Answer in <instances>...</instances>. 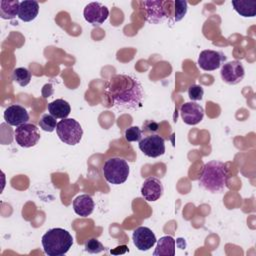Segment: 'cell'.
I'll return each instance as SVG.
<instances>
[{
    "label": "cell",
    "instance_id": "d4e9b609",
    "mask_svg": "<svg viewBox=\"0 0 256 256\" xmlns=\"http://www.w3.org/2000/svg\"><path fill=\"white\" fill-rule=\"evenodd\" d=\"M187 13V2L183 0L174 1V22H178L184 18Z\"/></svg>",
    "mask_w": 256,
    "mask_h": 256
},
{
    "label": "cell",
    "instance_id": "277c9868",
    "mask_svg": "<svg viewBox=\"0 0 256 256\" xmlns=\"http://www.w3.org/2000/svg\"><path fill=\"white\" fill-rule=\"evenodd\" d=\"M102 171L107 182L119 185L127 180L130 169L126 160L120 157H112L105 161Z\"/></svg>",
    "mask_w": 256,
    "mask_h": 256
},
{
    "label": "cell",
    "instance_id": "e0dca14e",
    "mask_svg": "<svg viewBox=\"0 0 256 256\" xmlns=\"http://www.w3.org/2000/svg\"><path fill=\"white\" fill-rule=\"evenodd\" d=\"M39 12V4L37 1L24 0L20 2L18 17L24 22H30L34 20Z\"/></svg>",
    "mask_w": 256,
    "mask_h": 256
},
{
    "label": "cell",
    "instance_id": "2e32d148",
    "mask_svg": "<svg viewBox=\"0 0 256 256\" xmlns=\"http://www.w3.org/2000/svg\"><path fill=\"white\" fill-rule=\"evenodd\" d=\"M72 205L74 212L81 217L89 216L93 212L95 206L93 198L88 194H81L77 196L73 200Z\"/></svg>",
    "mask_w": 256,
    "mask_h": 256
},
{
    "label": "cell",
    "instance_id": "83f0119b",
    "mask_svg": "<svg viewBox=\"0 0 256 256\" xmlns=\"http://www.w3.org/2000/svg\"><path fill=\"white\" fill-rule=\"evenodd\" d=\"M158 127L159 125L152 121V120H147L143 123V129H142V133H151V134H154L155 132L158 131Z\"/></svg>",
    "mask_w": 256,
    "mask_h": 256
},
{
    "label": "cell",
    "instance_id": "ba28073f",
    "mask_svg": "<svg viewBox=\"0 0 256 256\" xmlns=\"http://www.w3.org/2000/svg\"><path fill=\"white\" fill-rule=\"evenodd\" d=\"M138 146L147 157L157 158L165 153V140L158 134H150L142 138Z\"/></svg>",
    "mask_w": 256,
    "mask_h": 256
},
{
    "label": "cell",
    "instance_id": "8fae6325",
    "mask_svg": "<svg viewBox=\"0 0 256 256\" xmlns=\"http://www.w3.org/2000/svg\"><path fill=\"white\" fill-rule=\"evenodd\" d=\"M226 57L222 52L215 50H203L198 57V66L204 71H214L220 68Z\"/></svg>",
    "mask_w": 256,
    "mask_h": 256
},
{
    "label": "cell",
    "instance_id": "5bb4252c",
    "mask_svg": "<svg viewBox=\"0 0 256 256\" xmlns=\"http://www.w3.org/2000/svg\"><path fill=\"white\" fill-rule=\"evenodd\" d=\"M4 120L10 126H20L29 121L28 111L18 104H13L8 106L3 114Z\"/></svg>",
    "mask_w": 256,
    "mask_h": 256
},
{
    "label": "cell",
    "instance_id": "52a82bcc",
    "mask_svg": "<svg viewBox=\"0 0 256 256\" xmlns=\"http://www.w3.org/2000/svg\"><path fill=\"white\" fill-rule=\"evenodd\" d=\"M146 13V20L152 24H158L173 16L169 8H166V1H143Z\"/></svg>",
    "mask_w": 256,
    "mask_h": 256
},
{
    "label": "cell",
    "instance_id": "8992f818",
    "mask_svg": "<svg viewBox=\"0 0 256 256\" xmlns=\"http://www.w3.org/2000/svg\"><path fill=\"white\" fill-rule=\"evenodd\" d=\"M14 138L19 146L23 148H30L38 143L40 140V133L36 125L25 123L16 127L14 131Z\"/></svg>",
    "mask_w": 256,
    "mask_h": 256
},
{
    "label": "cell",
    "instance_id": "3957f363",
    "mask_svg": "<svg viewBox=\"0 0 256 256\" xmlns=\"http://www.w3.org/2000/svg\"><path fill=\"white\" fill-rule=\"evenodd\" d=\"M73 245L72 235L63 228H52L42 236L44 253L48 256H62Z\"/></svg>",
    "mask_w": 256,
    "mask_h": 256
},
{
    "label": "cell",
    "instance_id": "4fadbf2b",
    "mask_svg": "<svg viewBox=\"0 0 256 256\" xmlns=\"http://www.w3.org/2000/svg\"><path fill=\"white\" fill-rule=\"evenodd\" d=\"M180 115L183 122L187 125H196L204 117V109L196 102H186L180 107Z\"/></svg>",
    "mask_w": 256,
    "mask_h": 256
},
{
    "label": "cell",
    "instance_id": "ffe728a7",
    "mask_svg": "<svg viewBox=\"0 0 256 256\" xmlns=\"http://www.w3.org/2000/svg\"><path fill=\"white\" fill-rule=\"evenodd\" d=\"M233 9L243 17H254L256 15V1L233 0Z\"/></svg>",
    "mask_w": 256,
    "mask_h": 256
},
{
    "label": "cell",
    "instance_id": "603a6c76",
    "mask_svg": "<svg viewBox=\"0 0 256 256\" xmlns=\"http://www.w3.org/2000/svg\"><path fill=\"white\" fill-rule=\"evenodd\" d=\"M39 126L43 131L52 132L56 129L57 126L56 118L51 114H43L39 120Z\"/></svg>",
    "mask_w": 256,
    "mask_h": 256
},
{
    "label": "cell",
    "instance_id": "cb8c5ba5",
    "mask_svg": "<svg viewBox=\"0 0 256 256\" xmlns=\"http://www.w3.org/2000/svg\"><path fill=\"white\" fill-rule=\"evenodd\" d=\"M84 249L86 252L90 254H97L102 251H105V247L103 244L96 238L88 239L84 244Z\"/></svg>",
    "mask_w": 256,
    "mask_h": 256
},
{
    "label": "cell",
    "instance_id": "d6986e66",
    "mask_svg": "<svg viewBox=\"0 0 256 256\" xmlns=\"http://www.w3.org/2000/svg\"><path fill=\"white\" fill-rule=\"evenodd\" d=\"M48 112L57 119H65L71 112L69 103L64 99H56L48 104Z\"/></svg>",
    "mask_w": 256,
    "mask_h": 256
},
{
    "label": "cell",
    "instance_id": "30bf717a",
    "mask_svg": "<svg viewBox=\"0 0 256 256\" xmlns=\"http://www.w3.org/2000/svg\"><path fill=\"white\" fill-rule=\"evenodd\" d=\"M83 15L84 19L88 23L92 24L93 26H100L107 20L109 10L100 2H91L85 6Z\"/></svg>",
    "mask_w": 256,
    "mask_h": 256
},
{
    "label": "cell",
    "instance_id": "9a60e30c",
    "mask_svg": "<svg viewBox=\"0 0 256 256\" xmlns=\"http://www.w3.org/2000/svg\"><path fill=\"white\" fill-rule=\"evenodd\" d=\"M162 182L156 177H148L141 187V195L148 202L158 200L163 194Z\"/></svg>",
    "mask_w": 256,
    "mask_h": 256
},
{
    "label": "cell",
    "instance_id": "7402d4cb",
    "mask_svg": "<svg viewBox=\"0 0 256 256\" xmlns=\"http://www.w3.org/2000/svg\"><path fill=\"white\" fill-rule=\"evenodd\" d=\"M12 79L21 87L27 86L31 81V72L24 67H19L13 70Z\"/></svg>",
    "mask_w": 256,
    "mask_h": 256
},
{
    "label": "cell",
    "instance_id": "484cf974",
    "mask_svg": "<svg viewBox=\"0 0 256 256\" xmlns=\"http://www.w3.org/2000/svg\"><path fill=\"white\" fill-rule=\"evenodd\" d=\"M142 129L138 126H131L125 130V139L128 142H136L142 139Z\"/></svg>",
    "mask_w": 256,
    "mask_h": 256
},
{
    "label": "cell",
    "instance_id": "5b68a950",
    "mask_svg": "<svg viewBox=\"0 0 256 256\" xmlns=\"http://www.w3.org/2000/svg\"><path fill=\"white\" fill-rule=\"evenodd\" d=\"M56 132L59 139L67 145L78 144L83 136L80 123L73 118H65L57 123Z\"/></svg>",
    "mask_w": 256,
    "mask_h": 256
},
{
    "label": "cell",
    "instance_id": "4316f807",
    "mask_svg": "<svg viewBox=\"0 0 256 256\" xmlns=\"http://www.w3.org/2000/svg\"><path fill=\"white\" fill-rule=\"evenodd\" d=\"M203 95H204V90H203L202 86H200V85L194 84L188 88V96L192 101L202 100Z\"/></svg>",
    "mask_w": 256,
    "mask_h": 256
},
{
    "label": "cell",
    "instance_id": "ac0fdd59",
    "mask_svg": "<svg viewBox=\"0 0 256 256\" xmlns=\"http://www.w3.org/2000/svg\"><path fill=\"white\" fill-rule=\"evenodd\" d=\"M175 239L166 235L156 241V248L153 252L154 256H174L175 255Z\"/></svg>",
    "mask_w": 256,
    "mask_h": 256
},
{
    "label": "cell",
    "instance_id": "7a4b0ae2",
    "mask_svg": "<svg viewBox=\"0 0 256 256\" xmlns=\"http://www.w3.org/2000/svg\"><path fill=\"white\" fill-rule=\"evenodd\" d=\"M229 175L226 164L221 161L212 160L204 164L199 184L211 193H220L227 187Z\"/></svg>",
    "mask_w": 256,
    "mask_h": 256
},
{
    "label": "cell",
    "instance_id": "44dd1931",
    "mask_svg": "<svg viewBox=\"0 0 256 256\" xmlns=\"http://www.w3.org/2000/svg\"><path fill=\"white\" fill-rule=\"evenodd\" d=\"M20 2L18 0L6 1L2 0L0 2V17L2 19H13L18 16Z\"/></svg>",
    "mask_w": 256,
    "mask_h": 256
},
{
    "label": "cell",
    "instance_id": "9c48e42d",
    "mask_svg": "<svg viewBox=\"0 0 256 256\" xmlns=\"http://www.w3.org/2000/svg\"><path fill=\"white\" fill-rule=\"evenodd\" d=\"M220 75L221 79L225 83L229 85H236L243 80L245 76V70L240 61L233 60L222 65Z\"/></svg>",
    "mask_w": 256,
    "mask_h": 256
},
{
    "label": "cell",
    "instance_id": "7c38bea8",
    "mask_svg": "<svg viewBox=\"0 0 256 256\" xmlns=\"http://www.w3.org/2000/svg\"><path fill=\"white\" fill-rule=\"evenodd\" d=\"M132 240L136 248L140 251H148L155 245L157 241L154 232L145 226L137 227L133 231Z\"/></svg>",
    "mask_w": 256,
    "mask_h": 256
},
{
    "label": "cell",
    "instance_id": "6da1fadb",
    "mask_svg": "<svg viewBox=\"0 0 256 256\" xmlns=\"http://www.w3.org/2000/svg\"><path fill=\"white\" fill-rule=\"evenodd\" d=\"M104 92L110 98L113 105L127 109H138L141 107L144 96L141 83L126 74L112 76L105 83Z\"/></svg>",
    "mask_w": 256,
    "mask_h": 256
}]
</instances>
